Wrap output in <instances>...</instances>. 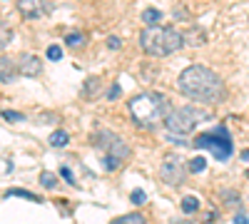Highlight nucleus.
Returning <instances> with one entry per match:
<instances>
[{"label":"nucleus","mask_w":249,"mask_h":224,"mask_svg":"<svg viewBox=\"0 0 249 224\" xmlns=\"http://www.w3.org/2000/svg\"><path fill=\"white\" fill-rule=\"evenodd\" d=\"M177 87L184 97H190L192 103H202V105H214L224 97V83L222 77L210 70L207 65H190L184 68Z\"/></svg>","instance_id":"1"},{"label":"nucleus","mask_w":249,"mask_h":224,"mask_svg":"<svg viewBox=\"0 0 249 224\" xmlns=\"http://www.w3.org/2000/svg\"><path fill=\"white\" fill-rule=\"evenodd\" d=\"M167 112H170V100L160 92H140L130 100V115L144 130H152L160 122H164Z\"/></svg>","instance_id":"2"},{"label":"nucleus","mask_w":249,"mask_h":224,"mask_svg":"<svg viewBox=\"0 0 249 224\" xmlns=\"http://www.w3.org/2000/svg\"><path fill=\"white\" fill-rule=\"evenodd\" d=\"M184 35L177 28H164V25H147L140 33V45L150 57H167L184 48Z\"/></svg>","instance_id":"3"},{"label":"nucleus","mask_w":249,"mask_h":224,"mask_svg":"<svg viewBox=\"0 0 249 224\" xmlns=\"http://www.w3.org/2000/svg\"><path fill=\"white\" fill-rule=\"evenodd\" d=\"M92 145L95 150L102 155V165H105L107 172H115L122 162L130 159V147L122 137H117L115 132H107V130H100L92 135Z\"/></svg>","instance_id":"4"},{"label":"nucleus","mask_w":249,"mask_h":224,"mask_svg":"<svg viewBox=\"0 0 249 224\" xmlns=\"http://www.w3.org/2000/svg\"><path fill=\"white\" fill-rule=\"evenodd\" d=\"M210 115H207L204 110H197V107H175L167 112V117H164V125H167L170 135H190L202 120H207Z\"/></svg>","instance_id":"5"},{"label":"nucleus","mask_w":249,"mask_h":224,"mask_svg":"<svg viewBox=\"0 0 249 224\" xmlns=\"http://www.w3.org/2000/svg\"><path fill=\"white\" fill-rule=\"evenodd\" d=\"M195 147L197 150H210L217 159H230L232 157V137L227 132V127H217L212 132H202L195 139Z\"/></svg>","instance_id":"6"},{"label":"nucleus","mask_w":249,"mask_h":224,"mask_svg":"<svg viewBox=\"0 0 249 224\" xmlns=\"http://www.w3.org/2000/svg\"><path fill=\"white\" fill-rule=\"evenodd\" d=\"M187 174H190V170H187V165L182 162L179 155H164L162 162H160V179L162 182H167L170 187H179L184 185V179Z\"/></svg>","instance_id":"7"},{"label":"nucleus","mask_w":249,"mask_h":224,"mask_svg":"<svg viewBox=\"0 0 249 224\" xmlns=\"http://www.w3.org/2000/svg\"><path fill=\"white\" fill-rule=\"evenodd\" d=\"M50 3L48 0H18V13L25 20H40L50 13Z\"/></svg>","instance_id":"8"},{"label":"nucleus","mask_w":249,"mask_h":224,"mask_svg":"<svg viewBox=\"0 0 249 224\" xmlns=\"http://www.w3.org/2000/svg\"><path fill=\"white\" fill-rule=\"evenodd\" d=\"M18 72L25 75V77H37L43 72V63H40L37 55H30V52H23L18 60Z\"/></svg>","instance_id":"9"},{"label":"nucleus","mask_w":249,"mask_h":224,"mask_svg":"<svg viewBox=\"0 0 249 224\" xmlns=\"http://www.w3.org/2000/svg\"><path fill=\"white\" fill-rule=\"evenodd\" d=\"M18 77V63L8 55H0V83H13Z\"/></svg>","instance_id":"10"},{"label":"nucleus","mask_w":249,"mask_h":224,"mask_svg":"<svg viewBox=\"0 0 249 224\" xmlns=\"http://www.w3.org/2000/svg\"><path fill=\"white\" fill-rule=\"evenodd\" d=\"M100 90H102V80L97 75H92V77H88L85 83H82L80 95L85 97V100H95V97H100Z\"/></svg>","instance_id":"11"},{"label":"nucleus","mask_w":249,"mask_h":224,"mask_svg":"<svg viewBox=\"0 0 249 224\" xmlns=\"http://www.w3.org/2000/svg\"><path fill=\"white\" fill-rule=\"evenodd\" d=\"M110 224H147V219H144L140 212H132V214H122V217L112 219Z\"/></svg>","instance_id":"12"},{"label":"nucleus","mask_w":249,"mask_h":224,"mask_svg":"<svg viewBox=\"0 0 249 224\" xmlns=\"http://www.w3.org/2000/svg\"><path fill=\"white\" fill-rule=\"evenodd\" d=\"M48 142H50V147H65L68 142H70V135H68L65 130H55Z\"/></svg>","instance_id":"13"},{"label":"nucleus","mask_w":249,"mask_h":224,"mask_svg":"<svg viewBox=\"0 0 249 224\" xmlns=\"http://www.w3.org/2000/svg\"><path fill=\"white\" fill-rule=\"evenodd\" d=\"M160 20H162V13L155 10V8H147L142 13V23L144 25H160Z\"/></svg>","instance_id":"14"},{"label":"nucleus","mask_w":249,"mask_h":224,"mask_svg":"<svg viewBox=\"0 0 249 224\" xmlns=\"http://www.w3.org/2000/svg\"><path fill=\"white\" fill-rule=\"evenodd\" d=\"M199 207H202V205H199V199H197V197H192V194L182 199V212H184V214H195Z\"/></svg>","instance_id":"15"},{"label":"nucleus","mask_w":249,"mask_h":224,"mask_svg":"<svg viewBox=\"0 0 249 224\" xmlns=\"http://www.w3.org/2000/svg\"><path fill=\"white\" fill-rule=\"evenodd\" d=\"M10 40H13V30H10L5 23H0V52L10 45Z\"/></svg>","instance_id":"16"},{"label":"nucleus","mask_w":249,"mask_h":224,"mask_svg":"<svg viewBox=\"0 0 249 224\" xmlns=\"http://www.w3.org/2000/svg\"><path fill=\"white\" fill-rule=\"evenodd\" d=\"M85 35H82V33H68V37H65V43L70 45V48H82V45H85Z\"/></svg>","instance_id":"17"},{"label":"nucleus","mask_w":249,"mask_h":224,"mask_svg":"<svg viewBox=\"0 0 249 224\" xmlns=\"http://www.w3.org/2000/svg\"><path fill=\"white\" fill-rule=\"evenodd\" d=\"M40 185H43L45 190H55L57 187V177L53 172H40Z\"/></svg>","instance_id":"18"},{"label":"nucleus","mask_w":249,"mask_h":224,"mask_svg":"<svg viewBox=\"0 0 249 224\" xmlns=\"http://www.w3.org/2000/svg\"><path fill=\"white\" fill-rule=\"evenodd\" d=\"M187 170H190V172H195V174L204 172V170H207V159H204V157H195V159L190 162V165H187Z\"/></svg>","instance_id":"19"},{"label":"nucleus","mask_w":249,"mask_h":224,"mask_svg":"<svg viewBox=\"0 0 249 224\" xmlns=\"http://www.w3.org/2000/svg\"><path fill=\"white\" fill-rule=\"evenodd\" d=\"M8 197H23V199H30V202H40L37 194H30L25 190H8Z\"/></svg>","instance_id":"20"},{"label":"nucleus","mask_w":249,"mask_h":224,"mask_svg":"<svg viewBox=\"0 0 249 224\" xmlns=\"http://www.w3.org/2000/svg\"><path fill=\"white\" fill-rule=\"evenodd\" d=\"M130 199H132V205L140 207V205H144V202H147V194H144L142 190H135V192L130 194Z\"/></svg>","instance_id":"21"},{"label":"nucleus","mask_w":249,"mask_h":224,"mask_svg":"<svg viewBox=\"0 0 249 224\" xmlns=\"http://www.w3.org/2000/svg\"><path fill=\"white\" fill-rule=\"evenodd\" d=\"M48 57L53 60V63L62 60V48H60V45H50V48H48Z\"/></svg>","instance_id":"22"},{"label":"nucleus","mask_w":249,"mask_h":224,"mask_svg":"<svg viewBox=\"0 0 249 224\" xmlns=\"http://www.w3.org/2000/svg\"><path fill=\"white\" fill-rule=\"evenodd\" d=\"M60 177L68 182V185H75V177H72V172L68 170V167H60Z\"/></svg>","instance_id":"23"},{"label":"nucleus","mask_w":249,"mask_h":224,"mask_svg":"<svg viewBox=\"0 0 249 224\" xmlns=\"http://www.w3.org/2000/svg\"><path fill=\"white\" fill-rule=\"evenodd\" d=\"M3 117H5L8 122H20V120H23V115H20V112H10V110H5Z\"/></svg>","instance_id":"24"},{"label":"nucleus","mask_w":249,"mask_h":224,"mask_svg":"<svg viewBox=\"0 0 249 224\" xmlns=\"http://www.w3.org/2000/svg\"><path fill=\"white\" fill-rule=\"evenodd\" d=\"M120 45H122V43H120L117 35H110V37H107V48H110V50H120Z\"/></svg>","instance_id":"25"},{"label":"nucleus","mask_w":249,"mask_h":224,"mask_svg":"<svg viewBox=\"0 0 249 224\" xmlns=\"http://www.w3.org/2000/svg\"><path fill=\"white\" fill-rule=\"evenodd\" d=\"M120 92H122V90H120V85L115 83V85L107 90V97H110V100H117V95H120Z\"/></svg>","instance_id":"26"},{"label":"nucleus","mask_w":249,"mask_h":224,"mask_svg":"<svg viewBox=\"0 0 249 224\" xmlns=\"http://www.w3.org/2000/svg\"><path fill=\"white\" fill-rule=\"evenodd\" d=\"M170 224H197V222H192V219H172Z\"/></svg>","instance_id":"27"},{"label":"nucleus","mask_w":249,"mask_h":224,"mask_svg":"<svg viewBox=\"0 0 249 224\" xmlns=\"http://www.w3.org/2000/svg\"><path fill=\"white\" fill-rule=\"evenodd\" d=\"M234 222H237V224H247V217H244V214H237V219H234Z\"/></svg>","instance_id":"28"}]
</instances>
